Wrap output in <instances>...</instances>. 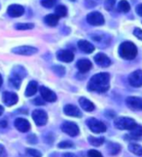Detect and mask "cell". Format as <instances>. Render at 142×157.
<instances>
[{
  "label": "cell",
  "mask_w": 142,
  "mask_h": 157,
  "mask_svg": "<svg viewBox=\"0 0 142 157\" xmlns=\"http://www.w3.org/2000/svg\"><path fill=\"white\" fill-rule=\"evenodd\" d=\"M119 54L125 59H133L137 56V48L133 42H124L120 45Z\"/></svg>",
  "instance_id": "2"
},
{
  "label": "cell",
  "mask_w": 142,
  "mask_h": 157,
  "mask_svg": "<svg viewBox=\"0 0 142 157\" xmlns=\"http://www.w3.org/2000/svg\"><path fill=\"white\" fill-rule=\"evenodd\" d=\"M62 130L65 134L69 135L70 137H76V136H78L80 133V130H79V127L77 126V124L74 122H70V121L64 122L62 125Z\"/></svg>",
  "instance_id": "5"
},
{
  "label": "cell",
  "mask_w": 142,
  "mask_h": 157,
  "mask_svg": "<svg viewBox=\"0 0 142 157\" xmlns=\"http://www.w3.org/2000/svg\"><path fill=\"white\" fill-rule=\"evenodd\" d=\"M7 125H8L7 121H5V120H1V121H0V128H6Z\"/></svg>",
  "instance_id": "42"
},
{
  "label": "cell",
  "mask_w": 142,
  "mask_h": 157,
  "mask_svg": "<svg viewBox=\"0 0 142 157\" xmlns=\"http://www.w3.org/2000/svg\"><path fill=\"white\" fill-rule=\"evenodd\" d=\"M26 153L30 157H42V154L40 151H38L33 148H27L26 149Z\"/></svg>",
  "instance_id": "31"
},
{
  "label": "cell",
  "mask_w": 142,
  "mask_h": 157,
  "mask_svg": "<svg viewBox=\"0 0 142 157\" xmlns=\"http://www.w3.org/2000/svg\"><path fill=\"white\" fill-rule=\"evenodd\" d=\"M15 127L20 132H27L30 129V123L24 118H17L15 120Z\"/></svg>",
  "instance_id": "15"
},
{
  "label": "cell",
  "mask_w": 142,
  "mask_h": 157,
  "mask_svg": "<svg viewBox=\"0 0 142 157\" xmlns=\"http://www.w3.org/2000/svg\"><path fill=\"white\" fill-rule=\"evenodd\" d=\"M118 8H119L120 11H121V12L128 13L129 11L130 10V5H129V3L127 1V0H121V1L119 2Z\"/></svg>",
  "instance_id": "28"
},
{
  "label": "cell",
  "mask_w": 142,
  "mask_h": 157,
  "mask_svg": "<svg viewBox=\"0 0 142 157\" xmlns=\"http://www.w3.org/2000/svg\"><path fill=\"white\" fill-rule=\"evenodd\" d=\"M2 83H3V79H2V76H1V74H0V87H1Z\"/></svg>",
  "instance_id": "45"
},
{
  "label": "cell",
  "mask_w": 142,
  "mask_h": 157,
  "mask_svg": "<svg viewBox=\"0 0 142 157\" xmlns=\"http://www.w3.org/2000/svg\"><path fill=\"white\" fill-rule=\"evenodd\" d=\"M0 157H7V151L2 144H0Z\"/></svg>",
  "instance_id": "39"
},
{
  "label": "cell",
  "mask_w": 142,
  "mask_h": 157,
  "mask_svg": "<svg viewBox=\"0 0 142 157\" xmlns=\"http://www.w3.org/2000/svg\"><path fill=\"white\" fill-rule=\"evenodd\" d=\"M114 125L119 130H130L136 125V122L129 117H117L114 120Z\"/></svg>",
  "instance_id": "3"
},
{
  "label": "cell",
  "mask_w": 142,
  "mask_h": 157,
  "mask_svg": "<svg viewBox=\"0 0 142 157\" xmlns=\"http://www.w3.org/2000/svg\"><path fill=\"white\" fill-rule=\"evenodd\" d=\"M129 150L130 152H133V154L137 155V156H141L142 155V147L140 144H130L129 145Z\"/></svg>",
  "instance_id": "26"
},
{
  "label": "cell",
  "mask_w": 142,
  "mask_h": 157,
  "mask_svg": "<svg viewBox=\"0 0 142 157\" xmlns=\"http://www.w3.org/2000/svg\"><path fill=\"white\" fill-rule=\"evenodd\" d=\"M73 143L69 142V140H63V142L58 144V147L59 148H69L73 147Z\"/></svg>",
  "instance_id": "34"
},
{
  "label": "cell",
  "mask_w": 142,
  "mask_h": 157,
  "mask_svg": "<svg viewBox=\"0 0 142 157\" xmlns=\"http://www.w3.org/2000/svg\"><path fill=\"white\" fill-rule=\"evenodd\" d=\"M58 17L56 15V14H50V15H48L45 17L44 21H45V23L48 25H50V26H56L58 23Z\"/></svg>",
  "instance_id": "23"
},
{
  "label": "cell",
  "mask_w": 142,
  "mask_h": 157,
  "mask_svg": "<svg viewBox=\"0 0 142 157\" xmlns=\"http://www.w3.org/2000/svg\"><path fill=\"white\" fill-rule=\"evenodd\" d=\"M104 138L100 137V138H95V137H89V143L94 145V147H99L103 143H104Z\"/></svg>",
  "instance_id": "29"
},
{
  "label": "cell",
  "mask_w": 142,
  "mask_h": 157,
  "mask_svg": "<svg viewBox=\"0 0 142 157\" xmlns=\"http://www.w3.org/2000/svg\"><path fill=\"white\" fill-rule=\"evenodd\" d=\"M125 104L132 110H142V99L138 97H129L125 100Z\"/></svg>",
  "instance_id": "9"
},
{
  "label": "cell",
  "mask_w": 142,
  "mask_h": 157,
  "mask_svg": "<svg viewBox=\"0 0 142 157\" xmlns=\"http://www.w3.org/2000/svg\"><path fill=\"white\" fill-rule=\"evenodd\" d=\"M40 94H41L42 99L45 101L54 102L57 101V95L54 94L52 90L48 89L47 87H44V86H41L40 87Z\"/></svg>",
  "instance_id": "11"
},
{
  "label": "cell",
  "mask_w": 142,
  "mask_h": 157,
  "mask_svg": "<svg viewBox=\"0 0 142 157\" xmlns=\"http://www.w3.org/2000/svg\"><path fill=\"white\" fill-rule=\"evenodd\" d=\"M78 47L82 52H84L86 54H91L95 51L94 45H92V43H90L89 41H86V40H80L78 42Z\"/></svg>",
  "instance_id": "19"
},
{
  "label": "cell",
  "mask_w": 142,
  "mask_h": 157,
  "mask_svg": "<svg viewBox=\"0 0 142 157\" xmlns=\"http://www.w3.org/2000/svg\"><path fill=\"white\" fill-rule=\"evenodd\" d=\"M23 76L24 75H21L20 72H14V74L12 75V77H11V83H12L16 88L19 89L20 88V85L21 83V79H23Z\"/></svg>",
  "instance_id": "24"
},
{
  "label": "cell",
  "mask_w": 142,
  "mask_h": 157,
  "mask_svg": "<svg viewBox=\"0 0 142 157\" xmlns=\"http://www.w3.org/2000/svg\"><path fill=\"white\" fill-rule=\"evenodd\" d=\"M3 111H4V108L1 106V105H0V115H1L2 114V113H3Z\"/></svg>",
  "instance_id": "44"
},
{
  "label": "cell",
  "mask_w": 142,
  "mask_h": 157,
  "mask_svg": "<svg viewBox=\"0 0 142 157\" xmlns=\"http://www.w3.org/2000/svg\"><path fill=\"white\" fill-rule=\"evenodd\" d=\"M79 104H80L81 107L83 108L85 111L91 112V111H94L95 110V105L92 104L91 101H89L88 99H86V98H80Z\"/></svg>",
  "instance_id": "20"
},
{
  "label": "cell",
  "mask_w": 142,
  "mask_h": 157,
  "mask_svg": "<svg viewBox=\"0 0 142 157\" xmlns=\"http://www.w3.org/2000/svg\"><path fill=\"white\" fill-rule=\"evenodd\" d=\"M110 75L106 72H101L94 75L88 83V90L97 93H105L110 86Z\"/></svg>",
  "instance_id": "1"
},
{
  "label": "cell",
  "mask_w": 142,
  "mask_h": 157,
  "mask_svg": "<svg viewBox=\"0 0 142 157\" xmlns=\"http://www.w3.org/2000/svg\"><path fill=\"white\" fill-rule=\"evenodd\" d=\"M121 145L116 143H109L107 145V151L109 154L111 155H116L121 151Z\"/></svg>",
  "instance_id": "22"
},
{
  "label": "cell",
  "mask_w": 142,
  "mask_h": 157,
  "mask_svg": "<svg viewBox=\"0 0 142 157\" xmlns=\"http://www.w3.org/2000/svg\"><path fill=\"white\" fill-rule=\"evenodd\" d=\"M32 118H33L34 122L38 126H44L47 123L48 115L47 113L42 109H35L32 112Z\"/></svg>",
  "instance_id": "6"
},
{
  "label": "cell",
  "mask_w": 142,
  "mask_h": 157,
  "mask_svg": "<svg viewBox=\"0 0 142 157\" xmlns=\"http://www.w3.org/2000/svg\"><path fill=\"white\" fill-rule=\"evenodd\" d=\"M87 125H88L89 129L92 132H94L95 134L104 133L107 130V127H106L105 124L101 121H99V120H97V119H95V118L88 119V120H87Z\"/></svg>",
  "instance_id": "4"
},
{
  "label": "cell",
  "mask_w": 142,
  "mask_h": 157,
  "mask_svg": "<svg viewBox=\"0 0 142 157\" xmlns=\"http://www.w3.org/2000/svg\"><path fill=\"white\" fill-rule=\"evenodd\" d=\"M57 58L59 59L61 62L63 63H70L73 61L74 59V55L72 52H70L68 50H62L58 51L57 54Z\"/></svg>",
  "instance_id": "16"
},
{
  "label": "cell",
  "mask_w": 142,
  "mask_h": 157,
  "mask_svg": "<svg viewBox=\"0 0 142 157\" xmlns=\"http://www.w3.org/2000/svg\"><path fill=\"white\" fill-rule=\"evenodd\" d=\"M77 67L79 69V71L82 72V73H86L88 72L89 70L92 68V64L91 63V61H89V59H79V61L77 62Z\"/></svg>",
  "instance_id": "18"
},
{
  "label": "cell",
  "mask_w": 142,
  "mask_h": 157,
  "mask_svg": "<svg viewBox=\"0 0 142 157\" xmlns=\"http://www.w3.org/2000/svg\"><path fill=\"white\" fill-rule=\"evenodd\" d=\"M129 131H130V133H129L130 138L136 139V138H139L142 136V126L138 125V124H136V125L130 129Z\"/></svg>",
  "instance_id": "25"
},
{
  "label": "cell",
  "mask_w": 142,
  "mask_h": 157,
  "mask_svg": "<svg viewBox=\"0 0 142 157\" xmlns=\"http://www.w3.org/2000/svg\"><path fill=\"white\" fill-rule=\"evenodd\" d=\"M7 13L9 14V16L13 18H18L23 16V14L24 13V8L23 6L18 4H13V5H10L7 9Z\"/></svg>",
  "instance_id": "13"
},
{
  "label": "cell",
  "mask_w": 142,
  "mask_h": 157,
  "mask_svg": "<svg viewBox=\"0 0 142 157\" xmlns=\"http://www.w3.org/2000/svg\"><path fill=\"white\" fill-rule=\"evenodd\" d=\"M87 21L92 25H102L104 24V18L99 12H92L87 16Z\"/></svg>",
  "instance_id": "7"
},
{
  "label": "cell",
  "mask_w": 142,
  "mask_h": 157,
  "mask_svg": "<svg viewBox=\"0 0 142 157\" xmlns=\"http://www.w3.org/2000/svg\"><path fill=\"white\" fill-rule=\"evenodd\" d=\"M53 70L54 71V73L58 75V76H63L64 73H65V68L62 66L53 67Z\"/></svg>",
  "instance_id": "33"
},
{
  "label": "cell",
  "mask_w": 142,
  "mask_h": 157,
  "mask_svg": "<svg viewBox=\"0 0 142 157\" xmlns=\"http://www.w3.org/2000/svg\"><path fill=\"white\" fill-rule=\"evenodd\" d=\"M54 14H56L58 18L61 17H65L67 15V9L63 5H59V6H57L56 9H54Z\"/></svg>",
  "instance_id": "27"
},
{
  "label": "cell",
  "mask_w": 142,
  "mask_h": 157,
  "mask_svg": "<svg viewBox=\"0 0 142 157\" xmlns=\"http://www.w3.org/2000/svg\"><path fill=\"white\" fill-rule=\"evenodd\" d=\"M27 142H28L29 144H36L37 143V138L35 135H29L28 137H27Z\"/></svg>",
  "instance_id": "37"
},
{
  "label": "cell",
  "mask_w": 142,
  "mask_h": 157,
  "mask_svg": "<svg viewBox=\"0 0 142 157\" xmlns=\"http://www.w3.org/2000/svg\"><path fill=\"white\" fill-rule=\"evenodd\" d=\"M133 34L137 37L138 39H140L142 41V29H135L134 31H133Z\"/></svg>",
  "instance_id": "38"
},
{
  "label": "cell",
  "mask_w": 142,
  "mask_h": 157,
  "mask_svg": "<svg viewBox=\"0 0 142 157\" xmlns=\"http://www.w3.org/2000/svg\"><path fill=\"white\" fill-rule=\"evenodd\" d=\"M88 156L89 157H103L102 154L95 149H91L88 151Z\"/></svg>",
  "instance_id": "36"
},
{
  "label": "cell",
  "mask_w": 142,
  "mask_h": 157,
  "mask_svg": "<svg viewBox=\"0 0 142 157\" xmlns=\"http://www.w3.org/2000/svg\"><path fill=\"white\" fill-rule=\"evenodd\" d=\"M12 52L17 54V55L31 56V55H34L35 53H37V49L35 47H31V46H21V47L14 48Z\"/></svg>",
  "instance_id": "10"
},
{
  "label": "cell",
  "mask_w": 142,
  "mask_h": 157,
  "mask_svg": "<svg viewBox=\"0 0 142 157\" xmlns=\"http://www.w3.org/2000/svg\"><path fill=\"white\" fill-rule=\"evenodd\" d=\"M16 29H19V30H27V29H32L34 28V25L33 24H17L15 26Z\"/></svg>",
  "instance_id": "30"
},
{
  "label": "cell",
  "mask_w": 142,
  "mask_h": 157,
  "mask_svg": "<svg viewBox=\"0 0 142 157\" xmlns=\"http://www.w3.org/2000/svg\"><path fill=\"white\" fill-rule=\"evenodd\" d=\"M33 102H34L35 105H45V102L43 101V100H41L40 98H36L33 101Z\"/></svg>",
  "instance_id": "40"
},
{
  "label": "cell",
  "mask_w": 142,
  "mask_h": 157,
  "mask_svg": "<svg viewBox=\"0 0 142 157\" xmlns=\"http://www.w3.org/2000/svg\"><path fill=\"white\" fill-rule=\"evenodd\" d=\"M95 62L97 63V66H99L101 67H107L111 64L110 59L102 53H99L95 56Z\"/></svg>",
  "instance_id": "14"
},
{
  "label": "cell",
  "mask_w": 142,
  "mask_h": 157,
  "mask_svg": "<svg viewBox=\"0 0 142 157\" xmlns=\"http://www.w3.org/2000/svg\"><path fill=\"white\" fill-rule=\"evenodd\" d=\"M62 157H77L75 154H73V153H70V152H67V153H64L63 155H62Z\"/></svg>",
  "instance_id": "43"
},
{
  "label": "cell",
  "mask_w": 142,
  "mask_h": 157,
  "mask_svg": "<svg viewBox=\"0 0 142 157\" xmlns=\"http://www.w3.org/2000/svg\"><path fill=\"white\" fill-rule=\"evenodd\" d=\"M71 1H75V0H71Z\"/></svg>",
  "instance_id": "46"
},
{
  "label": "cell",
  "mask_w": 142,
  "mask_h": 157,
  "mask_svg": "<svg viewBox=\"0 0 142 157\" xmlns=\"http://www.w3.org/2000/svg\"><path fill=\"white\" fill-rule=\"evenodd\" d=\"M136 13L142 17V4L137 5V7H136Z\"/></svg>",
  "instance_id": "41"
},
{
  "label": "cell",
  "mask_w": 142,
  "mask_h": 157,
  "mask_svg": "<svg viewBox=\"0 0 142 157\" xmlns=\"http://www.w3.org/2000/svg\"><path fill=\"white\" fill-rule=\"evenodd\" d=\"M114 5H115V0H105V2H104V7L108 11L112 10Z\"/></svg>",
  "instance_id": "35"
},
{
  "label": "cell",
  "mask_w": 142,
  "mask_h": 157,
  "mask_svg": "<svg viewBox=\"0 0 142 157\" xmlns=\"http://www.w3.org/2000/svg\"><path fill=\"white\" fill-rule=\"evenodd\" d=\"M2 100L4 101V104L11 106V105H14L18 102V96L17 94L13 93V92H4L3 95H2Z\"/></svg>",
  "instance_id": "12"
},
{
  "label": "cell",
  "mask_w": 142,
  "mask_h": 157,
  "mask_svg": "<svg viewBox=\"0 0 142 157\" xmlns=\"http://www.w3.org/2000/svg\"><path fill=\"white\" fill-rule=\"evenodd\" d=\"M37 89H38V85L35 81H30L27 85L26 87V90H25V96L26 97H31L36 94L37 92Z\"/></svg>",
  "instance_id": "21"
},
{
  "label": "cell",
  "mask_w": 142,
  "mask_h": 157,
  "mask_svg": "<svg viewBox=\"0 0 142 157\" xmlns=\"http://www.w3.org/2000/svg\"><path fill=\"white\" fill-rule=\"evenodd\" d=\"M57 1L58 0H42L41 4H42V6H44L46 8H52L56 5Z\"/></svg>",
  "instance_id": "32"
},
{
  "label": "cell",
  "mask_w": 142,
  "mask_h": 157,
  "mask_svg": "<svg viewBox=\"0 0 142 157\" xmlns=\"http://www.w3.org/2000/svg\"><path fill=\"white\" fill-rule=\"evenodd\" d=\"M129 83L133 87H141L142 86V70H135L129 76Z\"/></svg>",
  "instance_id": "8"
},
{
  "label": "cell",
  "mask_w": 142,
  "mask_h": 157,
  "mask_svg": "<svg viewBox=\"0 0 142 157\" xmlns=\"http://www.w3.org/2000/svg\"><path fill=\"white\" fill-rule=\"evenodd\" d=\"M63 111L66 115L68 116H73V117H81L82 112L77 106H75L73 105H65L63 108Z\"/></svg>",
  "instance_id": "17"
}]
</instances>
